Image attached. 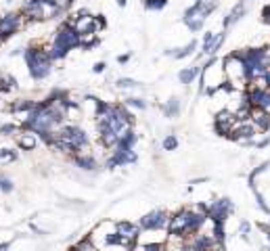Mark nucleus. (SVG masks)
<instances>
[{"label":"nucleus","instance_id":"1","mask_svg":"<svg viewBox=\"0 0 270 251\" xmlns=\"http://www.w3.org/2000/svg\"><path fill=\"white\" fill-rule=\"evenodd\" d=\"M23 61L28 65V74L34 82H42L53 74V61L49 53H46V46L40 44H30L23 49Z\"/></svg>","mask_w":270,"mask_h":251},{"label":"nucleus","instance_id":"2","mask_svg":"<svg viewBox=\"0 0 270 251\" xmlns=\"http://www.w3.org/2000/svg\"><path fill=\"white\" fill-rule=\"evenodd\" d=\"M239 55L245 65V80H247V84L260 80L264 71L270 69V59L266 57L264 49H245V51H239Z\"/></svg>","mask_w":270,"mask_h":251},{"label":"nucleus","instance_id":"3","mask_svg":"<svg viewBox=\"0 0 270 251\" xmlns=\"http://www.w3.org/2000/svg\"><path fill=\"white\" fill-rule=\"evenodd\" d=\"M222 69H224V78L234 90H245L247 88V80H245V65L239 51H234L224 57L222 61Z\"/></svg>","mask_w":270,"mask_h":251},{"label":"nucleus","instance_id":"4","mask_svg":"<svg viewBox=\"0 0 270 251\" xmlns=\"http://www.w3.org/2000/svg\"><path fill=\"white\" fill-rule=\"evenodd\" d=\"M55 46H61L63 51H76L80 49V34L74 30V26H69L67 21H61L59 23V28L55 30L53 34V42Z\"/></svg>","mask_w":270,"mask_h":251},{"label":"nucleus","instance_id":"5","mask_svg":"<svg viewBox=\"0 0 270 251\" xmlns=\"http://www.w3.org/2000/svg\"><path fill=\"white\" fill-rule=\"evenodd\" d=\"M26 26H28V21L23 17L21 11H9V13L0 15V36H3L5 40L13 38V36L19 34Z\"/></svg>","mask_w":270,"mask_h":251},{"label":"nucleus","instance_id":"6","mask_svg":"<svg viewBox=\"0 0 270 251\" xmlns=\"http://www.w3.org/2000/svg\"><path fill=\"white\" fill-rule=\"evenodd\" d=\"M168 224H170V213L166 209H153V211H149L138 222V226H140V230H143V232L168 230Z\"/></svg>","mask_w":270,"mask_h":251},{"label":"nucleus","instance_id":"7","mask_svg":"<svg viewBox=\"0 0 270 251\" xmlns=\"http://www.w3.org/2000/svg\"><path fill=\"white\" fill-rule=\"evenodd\" d=\"M232 213H234V203L228 197L214 199L207 205V218L212 220V222H226Z\"/></svg>","mask_w":270,"mask_h":251},{"label":"nucleus","instance_id":"8","mask_svg":"<svg viewBox=\"0 0 270 251\" xmlns=\"http://www.w3.org/2000/svg\"><path fill=\"white\" fill-rule=\"evenodd\" d=\"M226 40V30H222V32H205L203 34V42H201V53H199V61H201L203 57H216L218 51L222 49V44H224Z\"/></svg>","mask_w":270,"mask_h":251},{"label":"nucleus","instance_id":"9","mask_svg":"<svg viewBox=\"0 0 270 251\" xmlns=\"http://www.w3.org/2000/svg\"><path fill=\"white\" fill-rule=\"evenodd\" d=\"M209 15L205 13V11L199 7L197 3H193L189 9L184 11V15H182V23L186 28H189L193 34H199L203 30V26H205V19H207Z\"/></svg>","mask_w":270,"mask_h":251},{"label":"nucleus","instance_id":"10","mask_svg":"<svg viewBox=\"0 0 270 251\" xmlns=\"http://www.w3.org/2000/svg\"><path fill=\"white\" fill-rule=\"evenodd\" d=\"M136 153L134 149H113L107 163H105V167L107 170H115V167H124V165H132L136 163Z\"/></svg>","mask_w":270,"mask_h":251},{"label":"nucleus","instance_id":"11","mask_svg":"<svg viewBox=\"0 0 270 251\" xmlns=\"http://www.w3.org/2000/svg\"><path fill=\"white\" fill-rule=\"evenodd\" d=\"M237 122H239L237 113L230 111V109H224V111H220V113L216 115V119H214V130H216L218 134L226 136L230 130L234 128V124H237Z\"/></svg>","mask_w":270,"mask_h":251},{"label":"nucleus","instance_id":"12","mask_svg":"<svg viewBox=\"0 0 270 251\" xmlns=\"http://www.w3.org/2000/svg\"><path fill=\"white\" fill-rule=\"evenodd\" d=\"M247 15V3H243V0H239L237 5H234L228 13H226V17H224V21H222V26H224V30H228V28H232V26H237V23Z\"/></svg>","mask_w":270,"mask_h":251},{"label":"nucleus","instance_id":"13","mask_svg":"<svg viewBox=\"0 0 270 251\" xmlns=\"http://www.w3.org/2000/svg\"><path fill=\"white\" fill-rule=\"evenodd\" d=\"M15 142H17V149H21V151H34L38 147L40 138L36 132H32V130H21L15 136Z\"/></svg>","mask_w":270,"mask_h":251},{"label":"nucleus","instance_id":"14","mask_svg":"<svg viewBox=\"0 0 270 251\" xmlns=\"http://www.w3.org/2000/svg\"><path fill=\"white\" fill-rule=\"evenodd\" d=\"M115 230L120 232L122 236L126 238H130V241H138L140 234H143V230H140V226L130 222V220H120V222H115Z\"/></svg>","mask_w":270,"mask_h":251},{"label":"nucleus","instance_id":"15","mask_svg":"<svg viewBox=\"0 0 270 251\" xmlns=\"http://www.w3.org/2000/svg\"><path fill=\"white\" fill-rule=\"evenodd\" d=\"M72 161L84 172H95L99 167V161L92 153H76V155H72Z\"/></svg>","mask_w":270,"mask_h":251},{"label":"nucleus","instance_id":"16","mask_svg":"<svg viewBox=\"0 0 270 251\" xmlns=\"http://www.w3.org/2000/svg\"><path fill=\"white\" fill-rule=\"evenodd\" d=\"M34 105H36V101H32V99H19V101H13V103L9 105V111L13 113V115H17L19 122H21V119L26 117V113L32 111Z\"/></svg>","mask_w":270,"mask_h":251},{"label":"nucleus","instance_id":"17","mask_svg":"<svg viewBox=\"0 0 270 251\" xmlns=\"http://www.w3.org/2000/svg\"><path fill=\"white\" fill-rule=\"evenodd\" d=\"M201 76V65H191V67H182L178 71V82L182 86H191V84Z\"/></svg>","mask_w":270,"mask_h":251},{"label":"nucleus","instance_id":"18","mask_svg":"<svg viewBox=\"0 0 270 251\" xmlns=\"http://www.w3.org/2000/svg\"><path fill=\"white\" fill-rule=\"evenodd\" d=\"M195 51H197V42L191 40L186 46H182V49H168V51H163V55H168L172 59H186V57H191Z\"/></svg>","mask_w":270,"mask_h":251},{"label":"nucleus","instance_id":"19","mask_svg":"<svg viewBox=\"0 0 270 251\" xmlns=\"http://www.w3.org/2000/svg\"><path fill=\"white\" fill-rule=\"evenodd\" d=\"M19 88V82L15 76L11 74H5V71H0V94H9Z\"/></svg>","mask_w":270,"mask_h":251},{"label":"nucleus","instance_id":"20","mask_svg":"<svg viewBox=\"0 0 270 251\" xmlns=\"http://www.w3.org/2000/svg\"><path fill=\"white\" fill-rule=\"evenodd\" d=\"M163 109V115H166L168 119H174V117H178L180 111H182V105H180V99L178 97H172L166 101V105L161 107Z\"/></svg>","mask_w":270,"mask_h":251},{"label":"nucleus","instance_id":"21","mask_svg":"<svg viewBox=\"0 0 270 251\" xmlns=\"http://www.w3.org/2000/svg\"><path fill=\"white\" fill-rule=\"evenodd\" d=\"M99 34L97 32H88V34H80V49L84 51H90L95 49V46H99Z\"/></svg>","mask_w":270,"mask_h":251},{"label":"nucleus","instance_id":"22","mask_svg":"<svg viewBox=\"0 0 270 251\" xmlns=\"http://www.w3.org/2000/svg\"><path fill=\"white\" fill-rule=\"evenodd\" d=\"M19 132H21V124L19 122H3V124H0V136H3V138L17 136Z\"/></svg>","mask_w":270,"mask_h":251},{"label":"nucleus","instance_id":"23","mask_svg":"<svg viewBox=\"0 0 270 251\" xmlns=\"http://www.w3.org/2000/svg\"><path fill=\"white\" fill-rule=\"evenodd\" d=\"M69 251H99V247L90 236H86V238H82V241H78Z\"/></svg>","mask_w":270,"mask_h":251},{"label":"nucleus","instance_id":"24","mask_svg":"<svg viewBox=\"0 0 270 251\" xmlns=\"http://www.w3.org/2000/svg\"><path fill=\"white\" fill-rule=\"evenodd\" d=\"M46 53H49V57H51V61H53V63H57V61H63V59L69 55L67 51H63V49H61V46H55V44L46 46Z\"/></svg>","mask_w":270,"mask_h":251},{"label":"nucleus","instance_id":"25","mask_svg":"<svg viewBox=\"0 0 270 251\" xmlns=\"http://www.w3.org/2000/svg\"><path fill=\"white\" fill-rule=\"evenodd\" d=\"M124 105L128 107V109H138V111H145L147 107H149V103L145 99H140V97H128L124 101Z\"/></svg>","mask_w":270,"mask_h":251},{"label":"nucleus","instance_id":"26","mask_svg":"<svg viewBox=\"0 0 270 251\" xmlns=\"http://www.w3.org/2000/svg\"><path fill=\"white\" fill-rule=\"evenodd\" d=\"M115 88H120V90H134V88H140V82H136L132 78H120V80H115Z\"/></svg>","mask_w":270,"mask_h":251},{"label":"nucleus","instance_id":"27","mask_svg":"<svg viewBox=\"0 0 270 251\" xmlns=\"http://www.w3.org/2000/svg\"><path fill=\"white\" fill-rule=\"evenodd\" d=\"M178 145H180V142H178V136H176V134H168L166 138L161 140V149L163 151H176V149H178Z\"/></svg>","mask_w":270,"mask_h":251},{"label":"nucleus","instance_id":"28","mask_svg":"<svg viewBox=\"0 0 270 251\" xmlns=\"http://www.w3.org/2000/svg\"><path fill=\"white\" fill-rule=\"evenodd\" d=\"M19 159V153L15 149H7V147H0V161H9L13 163Z\"/></svg>","mask_w":270,"mask_h":251},{"label":"nucleus","instance_id":"29","mask_svg":"<svg viewBox=\"0 0 270 251\" xmlns=\"http://www.w3.org/2000/svg\"><path fill=\"white\" fill-rule=\"evenodd\" d=\"M0 190H3L5 195H11L15 190V182L11 180L7 174H0Z\"/></svg>","mask_w":270,"mask_h":251},{"label":"nucleus","instance_id":"30","mask_svg":"<svg viewBox=\"0 0 270 251\" xmlns=\"http://www.w3.org/2000/svg\"><path fill=\"white\" fill-rule=\"evenodd\" d=\"M143 7L147 11H163L168 7V0H143Z\"/></svg>","mask_w":270,"mask_h":251},{"label":"nucleus","instance_id":"31","mask_svg":"<svg viewBox=\"0 0 270 251\" xmlns=\"http://www.w3.org/2000/svg\"><path fill=\"white\" fill-rule=\"evenodd\" d=\"M195 3H197L199 7H201L207 15H212L214 11L218 9V0H195Z\"/></svg>","mask_w":270,"mask_h":251},{"label":"nucleus","instance_id":"32","mask_svg":"<svg viewBox=\"0 0 270 251\" xmlns=\"http://www.w3.org/2000/svg\"><path fill=\"white\" fill-rule=\"evenodd\" d=\"M251 228H253V226H251L247 220H243V222H241V226H239V232H241V236H243V241H249Z\"/></svg>","mask_w":270,"mask_h":251},{"label":"nucleus","instance_id":"33","mask_svg":"<svg viewBox=\"0 0 270 251\" xmlns=\"http://www.w3.org/2000/svg\"><path fill=\"white\" fill-rule=\"evenodd\" d=\"M143 247H145V251H163V249H166V245H163V243H159V241L143 243Z\"/></svg>","mask_w":270,"mask_h":251},{"label":"nucleus","instance_id":"34","mask_svg":"<svg viewBox=\"0 0 270 251\" xmlns=\"http://www.w3.org/2000/svg\"><path fill=\"white\" fill-rule=\"evenodd\" d=\"M105 28H107V21H105V17H103V15H95V32L99 34V32H103Z\"/></svg>","mask_w":270,"mask_h":251},{"label":"nucleus","instance_id":"35","mask_svg":"<svg viewBox=\"0 0 270 251\" xmlns=\"http://www.w3.org/2000/svg\"><path fill=\"white\" fill-rule=\"evenodd\" d=\"M105 67H107V63H105V61H97L95 65H92V74H103Z\"/></svg>","mask_w":270,"mask_h":251},{"label":"nucleus","instance_id":"36","mask_svg":"<svg viewBox=\"0 0 270 251\" xmlns=\"http://www.w3.org/2000/svg\"><path fill=\"white\" fill-rule=\"evenodd\" d=\"M262 23H266V26H270V5L262 9Z\"/></svg>","mask_w":270,"mask_h":251},{"label":"nucleus","instance_id":"37","mask_svg":"<svg viewBox=\"0 0 270 251\" xmlns=\"http://www.w3.org/2000/svg\"><path fill=\"white\" fill-rule=\"evenodd\" d=\"M178 251H197L195 247H193V243L189 241V238H184V241H182V245H180V249Z\"/></svg>","mask_w":270,"mask_h":251},{"label":"nucleus","instance_id":"38","mask_svg":"<svg viewBox=\"0 0 270 251\" xmlns=\"http://www.w3.org/2000/svg\"><path fill=\"white\" fill-rule=\"evenodd\" d=\"M130 57H132V53H126V55H122V57H117V63H122V65H126L128 61H130Z\"/></svg>","mask_w":270,"mask_h":251},{"label":"nucleus","instance_id":"39","mask_svg":"<svg viewBox=\"0 0 270 251\" xmlns=\"http://www.w3.org/2000/svg\"><path fill=\"white\" fill-rule=\"evenodd\" d=\"M11 245H13V241H3V243H0V251H9Z\"/></svg>","mask_w":270,"mask_h":251},{"label":"nucleus","instance_id":"40","mask_svg":"<svg viewBox=\"0 0 270 251\" xmlns=\"http://www.w3.org/2000/svg\"><path fill=\"white\" fill-rule=\"evenodd\" d=\"M257 228H260L264 234H268V232H270V226H268V224H264V222H260V224H257Z\"/></svg>","mask_w":270,"mask_h":251},{"label":"nucleus","instance_id":"41","mask_svg":"<svg viewBox=\"0 0 270 251\" xmlns=\"http://www.w3.org/2000/svg\"><path fill=\"white\" fill-rule=\"evenodd\" d=\"M9 55H11V57H17V55H23V49H13V51H11Z\"/></svg>","mask_w":270,"mask_h":251},{"label":"nucleus","instance_id":"42","mask_svg":"<svg viewBox=\"0 0 270 251\" xmlns=\"http://www.w3.org/2000/svg\"><path fill=\"white\" fill-rule=\"evenodd\" d=\"M115 3H117V7H122V9H124V7L128 5V0H115Z\"/></svg>","mask_w":270,"mask_h":251},{"label":"nucleus","instance_id":"43","mask_svg":"<svg viewBox=\"0 0 270 251\" xmlns=\"http://www.w3.org/2000/svg\"><path fill=\"white\" fill-rule=\"evenodd\" d=\"M243 3H255V0H243Z\"/></svg>","mask_w":270,"mask_h":251},{"label":"nucleus","instance_id":"44","mask_svg":"<svg viewBox=\"0 0 270 251\" xmlns=\"http://www.w3.org/2000/svg\"><path fill=\"white\" fill-rule=\"evenodd\" d=\"M7 3H9V5H11V3H15V0H7Z\"/></svg>","mask_w":270,"mask_h":251},{"label":"nucleus","instance_id":"45","mask_svg":"<svg viewBox=\"0 0 270 251\" xmlns=\"http://www.w3.org/2000/svg\"><path fill=\"white\" fill-rule=\"evenodd\" d=\"M268 226H270V220H268Z\"/></svg>","mask_w":270,"mask_h":251},{"label":"nucleus","instance_id":"46","mask_svg":"<svg viewBox=\"0 0 270 251\" xmlns=\"http://www.w3.org/2000/svg\"><path fill=\"white\" fill-rule=\"evenodd\" d=\"M0 38H3V36H0ZM3 40H5V38H3Z\"/></svg>","mask_w":270,"mask_h":251}]
</instances>
